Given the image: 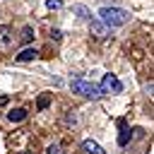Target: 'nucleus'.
Instances as JSON below:
<instances>
[{"label":"nucleus","mask_w":154,"mask_h":154,"mask_svg":"<svg viewBox=\"0 0 154 154\" xmlns=\"http://www.w3.org/2000/svg\"><path fill=\"white\" fill-rule=\"evenodd\" d=\"M70 89H72L75 94L87 96V99H101V96H103L101 87H96V84H91V82H87V79H79V77L70 82Z\"/></svg>","instance_id":"f03ea898"},{"label":"nucleus","mask_w":154,"mask_h":154,"mask_svg":"<svg viewBox=\"0 0 154 154\" xmlns=\"http://www.w3.org/2000/svg\"><path fill=\"white\" fill-rule=\"evenodd\" d=\"M82 149H84L87 154H106V152H103V147H101V144H96L94 140H84V142H82Z\"/></svg>","instance_id":"20e7f679"},{"label":"nucleus","mask_w":154,"mask_h":154,"mask_svg":"<svg viewBox=\"0 0 154 154\" xmlns=\"http://www.w3.org/2000/svg\"><path fill=\"white\" fill-rule=\"evenodd\" d=\"M12 36H14L12 29H10L7 24H2V26H0V46H7V43L12 41Z\"/></svg>","instance_id":"0eeeda50"},{"label":"nucleus","mask_w":154,"mask_h":154,"mask_svg":"<svg viewBox=\"0 0 154 154\" xmlns=\"http://www.w3.org/2000/svg\"><path fill=\"white\" fill-rule=\"evenodd\" d=\"M99 17H101V22L106 26H123L130 19V14L125 10H120V7H101L99 10Z\"/></svg>","instance_id":"f257e3e1"},{"label":"nucleus","mask_w":154,"mask_h":154,"mask_svg":"<svg viewBox=\"0 0 154 154\" xmlns=\"http://www.w3.org/2000/svg\"><path fill=\"white\" fill-rule=\"evenodd\" d=\"M128 142H130V130H125V128H123V130H120V135H118V144H128Z\"/></svg>","instance_id":"9b49d317"},{"label":"nucleus","mask_w":154,"mask_h":154,"mask_svg":"<svg viewBox=\"0 0 154 154\" xmlns=\"http://www.w3.org/2000/svg\"><path fill=\"white\" fill-rule=\"evenodd\" d=\"M26 118V108H12L10 113H7V120L10 123H22Z\"/></svg>","instance_id":"39448f33"},{"label":"nucleus","mask_w":154,"mask_h":154,"mask_svg":"<svg viewBox=\"0 0 154 154\" xmlns=\"http://www.w3.org/2000/svg\"><path fill=\"white\" fill-rule=\"evenodd\" d=\"M36 55H38V53H36L34 48H24L19 55H14V60H17V63H29V60H34Z\"/></svg>","instance_id":"423d86ee"},{"label":"nucleus","mask_w":154,"mask_h":154,"mask_svg":"<svg viewBox=\"0 0 154 154\" xmlns=\"http://www.w3.org/2000/svg\"><path fill=\"white\" fill-rule=\"evenodd\" d=\"M48 103H51V96H48V94H41L36 106H38V111H43V108H48Z\"/></svg>","instance_id":"9d476101"},{"label":"nucleus","mask_w":154,"mask_h":154,"mask_svg":"<svg viewBox=\"0 0 154 154\" xmlns=\"http://www.w3.org/2000/svg\"><path fill=\"white\" fill-rule=\"evenodd\" d=\"M60 5H63L60 0H46V7H48V10H58Z\"/></svg>","instance_id":"ddd939ff"},{"label":"nucleus","mask_w":154,"mask_h":154,"mask_svg":"<svg viewBox=\"0 0 154 154\" xmlns=\"http://www.w3.org/2000/svg\"><path fill=\"white\" fill-rule=\"evenodd\" d=\"M46 154H65V152H63L60 147H55V144H53V147H48V149H46Z\"/></svg>","instance_id":"4468645a"},{"label":"nucleus","mask_w":154,"mask_h":154,"mask_svg":"<svg viewBox=\"0 0 154 154\" xmlns=\"http://www.w3.org/2000/svg\"><path fill=\"white\" fill-rule=\"evenodd\" d=\"M89 26H91V31H94L99 38L106 36V24H101V22H96V19H89Z\"/></svg>","instance_id":"6e6552de"},{"label":"nucleus","mask_w":154,"mask_h":154,"mask_svg":"<svg viewBox=\"0 0 154 154\" xmlns=\"http://www.w3.org/2000/svg\"><path fill=\"white\" fill-rule=\"evenodd\" d=\"M31 38H34V29L31 26H24L22 29V43H29Z\"/></svg>","instance_id":"1a4fd4ad"},{"label":"nucleus","mask_w":154,"mask_h":154,"mask_svg":"<svg viewBox=\"0 0 154 154\" xmlns=\"http://www.w3.org/2000/svg\"><path fill=\"white\" fill-rule=\"evenodd\" d=\"M7 103V96H0V106H5Z\"/></svg>","instance_id":"2eb2a0df"},{"label":"nucleus","mask_w":154,"mask_h":154,"mask_svg":"<svg viewBox=\"0 0 154 154\" xmlns=\"http://www.w3.org/2000/svg\"><path fill=\"white\" fill-rule=\"evenodd\" d=\"M101 91H103V94H106V91L120 94V91H123V82H120L116 75H103V79H101Z\"/></svg>","instance_id":"7ed1b4c3"},{"label":"nucleus","mask_w":154,"mask_h":154,"mask_svg":"<svg viewBox=\"0 0 154 154\" xmlns=\"http://www.w3.org/2000/svg\"><path fill=\"white\" fill-rule=\"evenodd\" d=\"M72 10H75V12H77V14H82V17H84V19H91V14H89V12H87V10H84V7H82V5H77V7H72Z\"/></svg>","instance_id":"f8f14e48"},{"label":"nucleus","mask_w":154,"mask_h":154,"mask_svg":"<svg viewBox=\"0 0 154 154\" xmlns=\"http://www.w3.org/2000/svg\"><path fill=\"white\" fill-rule=\"evenodd\" d=\"M22 154H29V152H22Z\"/></svg>","instance_id":"dca6fc26"}]
</instances>
